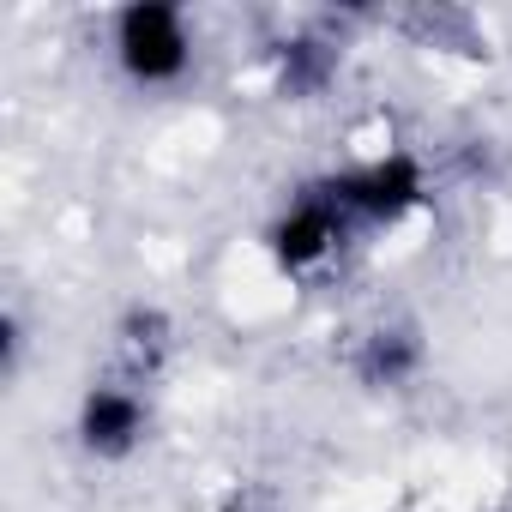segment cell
Wrapping results in <instances>:
<instances>
[{"label":"cell","mask_w":512,"mask_h":512,"mask_svg":"<svg viewBox=\"0 0 512 512\" xmlns=\"http://www.w3.org/2000/svg\"><path fill=\"white\" fill-rule=\"evenodd\" d=\"M416 368H422V338H416L410 326H386V332H374L368 350L356 356L362 386H404Z\"/></svg>","instance_id":"obj_5"},{"label":"cell","mask_w":512,"mask_h":512,"mask_svg":"<svg viewBox=\"0 0 512 512\" xmlns=\"http://www.w3.org/2000/svg\"><path fill=\"white\" fill-rule=\"evenodd\" d=\"M115 55L121 67L139 79V85H169L187 73V25L175 7H163V0H133V7L115 19Z\"/></svg>","instance_id":"obj_1"},{"label":"cell","mask_w":512,"mask_h":512,"mask_svg":"<svg viewBox=\"0 0 512 512\" xmlns=\"http://www.w3.org/2000/svg\"><path fill=\"white\" fill-rule=\"evenodd\" d=\"M19 350H25V332H19V320L7 314L0 320V374L13 380V368H19Z\"/></svg>","instance_id":"obj_8"},{"label":"cell","mask_w":512,"mask_h":512,"mask_svg":"<svg viewBox=\"0 0 512 512\" xmlns=\"http://www.w3.org/2000/svg\"><path fill=\"white\" fill-rule=\"evenodd\" d=\"M320 193H326L338 211H356V217L392 223V217H404L410 205H422V169H416V157L392 151V157H380V163H362V169L326 181Z\"/></svg>","instance_id":"obj_2"},{"label":"cell","mask_w":512,"mask_h":512,"mask_svg":"<svg viewBox=\"0 0 512 512\" xmlns=\"http://www.w3.org/2000/svg\"><path fill=\"white\" fill-rule=\"evenodd\" d=\"M332 79V49L326 43H284V91L290 97H308V91H320Z\"/></svg>","instance_id":"obj_6"},{"label":"cell","mask_w":512,"mask_h":512,"mask_svg":"<svg viewBox=\"0 0 512 512\" xmlns=\"http://www.w3.org/2000/svg\"><path fill=\"white\" fill-rule=\"evenodd\" d=\"M121 338L127 344H163L169 338V314L163 308H127L121 314Z\"/></svg>","instance_id":"obj_7"},{"label":"cell","mask_w":512,"mask_h":512,"mask_svg":"<svg viewBox=\"0 0 512 512\" xmlns=\"http://www.w3.org/2000/svg\"><path fill=\"white\" fill-rule=\"evenodd\" d=\"M145 434V404L121 386H91L79 404V446L97 458H127Z\"/></svg>","instance_id":"obj_3"},{"label":"cell","mask_w":512,"mask_h":512,"mask_svg":"<svg viewBox=\"0 0 512 512\" xmlns=\"http://www.w3.org/2000/svg\"><path fill=\"white\" fill-rule=\"evenodd\" d=\"M338 205L326 199V193H314V199H302L284 223H272V260L284 266V272H308L314 260H326V247L338 241Z\"/></svg>","instance_id":"obj_4"}]
</instances>
